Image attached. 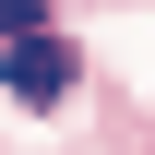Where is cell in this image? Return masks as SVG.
Listing matches in <instances>:
<instances>
[{
  "label": "cell",
  "mask_w": 155,
  "mask_h": 155,
  "mask_svg": "<svg viewBox=\"0 0 155 155\" xmlns=\"http://www.w3.org/2000/svg\"><path fill=\"white\" fill-rule=\"evenodd\" d=\"M12 96L24 107H60V96H72V48H60V36H12Z\"/></svg>",
  "instance_id": "obj_1"
},
{
  "label": "cell",
  "mask_w": 155,
  "mask_h": 155,
  "mask_svg": "<svg viewBox=\"0 0 155 155\" xmlns=\"http://www.w3.org/2000/svg\"><path fill=\"white\" fill-rule=\"evenodd\" d=\"M0 36H48V0H0Z\"/></svg>",
  "instance_id": "obj_2"
}]
</instances>
